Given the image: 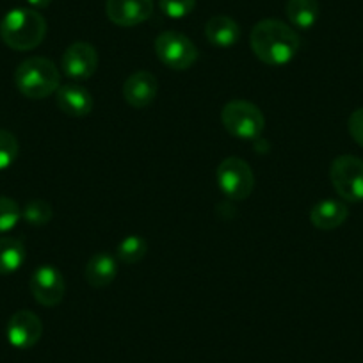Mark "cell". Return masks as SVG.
<instances>
[{
    "instance_id": "2e32d148",
    "label": "cell",
    "mask_w": 363,
    "mask_h": 363,
    "mask_svg": "<svg viewBox=\"0 0 363 363\" xmlns=\"http://www.w3.org/2000/svg\"><path fill=\"white\" fill-rule=\"evenodd\" d=\"M205 36L214 47L228 48L239 41L240 27L233 18L225 15H218L211 18L205 26Z\"/></svg>"
},
{
    "instance_id": "ac0fdd59",
    "label": "cell",
    "mask_w": 363,
    "mask_h": 363,
    "mask_svg": "<svg viewBox=\"0 0 363 363\" xmlns=\"http://www.w3.org/2000/svg\"><path fill=\"white\" fill-rule=\"evenodd\" d=\"M319 2L317 0H289L287 16L298 29H312L319 20Z\"/></svg>"
},
{
    "instance_id": "e0dca14e",
    "label": "cell",
    "mask_w": 363,
    "mask_h": 363,
    "mask_svg": "<svg viewBox=\"0 0 363 363\" xmlns=\"http://www.w3.org/2000/svg\"><path fill=\"white\" fill-rule=\"evenodd\" d=\"M26 246L15 237H0V274H13L26 262Z\"/></svg>"
},
{
    "instance_id": "cb8c5ba5",
    "label": "cell",
    "mask_w": 363,
    "mask_h": 363,
    "mask_svg": "<svg viewBox=\"0 0 363 363\" xmlns=\"http://www.w3.org/2000/svg\"><path fill=\"white\" fill-rule=\"evenodd\" d=\"M347 130L351 134V138L354 139L356 145H359L363 148V107L352 111L347 121Z\"/></svg>"
},
{
    "instance_id": "7a4b0ae2",
    "label": "cell",
    "mask_w": 363,
    "mask_h": 363,
    "mask_svg": "<svg viewBox=\"0 0 363 363\" xmlns=\"http://www.w3.org/2000/svg\"><path fill=\"white\" fill-rule=\"evenodd\" d=\"M45 36H47V22L36 9H11L0 22V38L13 50H34L43 43Z\"/></svg>"
},
{
    "instance_id": "7402d4cb",
    "label": "cell",
    "mask_w": 363,
    "mask_h": 363,
    "mask_svg": "<svg viewBox=\"0 0 363 363\" xmlns=\"http://www.w3.org/2000/svg\"><path fill=\"white\" fill-rule=\"evenodd\" d=\"M20 152L18 139L9 130L0 128V171L8 169L13 166Z\"/></svg>"
},
{
    "instance_id": "7c38bea8",
    "label": "cell",
    "mask_w": 363,
    "mask_h": 363,
    "mask_svg": "<svg viewBox=\"0 0 363 363\" xmlns=\"http://www.w3.org/2000/svg\"><path fill=\"white\" fill-rule=\"evenodd\" d=\"M55 102L65 114L72 118H84L93 111L95 100L89 91L77 82H68L59 86L55 91Z\"/></svg>"
},
{
    "instance_id": "ba28073f",
    "label": "cell",
    "mask_w": 363,
    "mask_h": 363,
    "mask_svg": "<svg viewBox=\"0 0 363 363\" xmlns=\"http://www.w3.org/2000/svg\"><path fill=\"white\" fill-rule=\"evenodd\" d=\"M30 292L40 305H59L66 292V284L61 271L54 265H40L30 277Z\"/></svg>"
},
{
    "instance_id": "d6986e66",
    "label": "cell",
    "mask_w": 363,
    "mask_h": 363,
    "mask_svg": "<svg viewBox=\"0 0 363 363\" xmlns=\"http://www.w3.org/2000/svg\"><path fill=\"white\" fill-rule=\"evenodd\" d=\"M148 253V242L145 240V237L141 235H128L118 244L116 257L118 260L123 262L127 265L138 264L139 260L146 257Z\"/></svg>"
},
{
    "instance_id": "4fadbf2b",
    "label": "cell",
    "mask_w": 363,
    "mask_h": 363,
    "mask_svg": "<svg viewBox=\"0 0 363 363\" xmlns=\"http://www.w3.org/2000/svg\"><path fill=\"white\" fill-rule=\"evenodd\" d=\"M157 96V77L152 72H135L125 80L123 99L134 109H145Z\"/></svg>"
},
{
    "instance_id": "52a82bcc",
    "label": "cell",
    "mask_w": 363,
    "mask_h": 363,
    "mask_svg": "<svg viewBox=\"0 0 363 363\" xmlns=\"http://www.w3.org/2000/svg\"><path fill=\"white\" fill-rule=\"evenodd\" d=\"M155 52L162 65L177 72L189 69L198 59L196 45L186 34L177 30H166L159 34L155 40Z\"/></svg>"
},
{
    "instance_id": "8992f818",
    "label": "cell",
    "mask_w": 363,
    "mask_h": 363,
    "mask_svg": "<svg viewBox=\"0 0 363 363\" xmlns=\"http://www.w3.org/2000/svg\"><path fill=\"white\" fill-rule=\"evenodd\" d=\"M218 186L230 200H246L255 189L253 169L244 159L228 157L218 167Z\"/></svg>"
},
{
    "instance_id": "d4e9b609",
    "label": "cell",
    "mask_w": 363,
    "mask_h": 363,
    "mask_svg": "<svg viewBox=\"0 0 363 363\" xmlns=\"http://www.w3.org/2000/svg\"><path fill=\"white\" fill-rule=\"evenodd\" d=\"M34 9H45L52 4V0H27Z\"/></svg>"
},
{
    "instance_id": "603a6c76",
    "label": "cell",
    "mask_w": 363,
    "mask_h": 363,
    "mask_svg": "<svg viewBox=\"0 0 363 363\" xmlns=\"http://www.w3.org/2000/svg\"><path fill=\"white\" fill-rule=\"evenodd\" d=\"M159 6L166 16L173 20L186 18L196 8V0H159Z\"/></svg>"
},
{
    "instance_id": "3957f363",
    "label": "cell",
    "mask_w": 363,
    "mask_h": 363,
    "mask_svg": "<svg viewBox=\"0 0 363 363\" xmlns=\"http://www.w3.org/2000/svg\"><path fill=\"white\" fill-rule=\"evenodd\" d=\"M15 82L23 96L43 100L54 95L61 86V73L47 57H29L18 65Z\"/></svg>"
},
{
    "instance_id": "44dd1931",
    "label": "cell",
    "mask_w": 363,
    "mask_h": 363,
    "mask_svg": "<svg viewBox=\"0 0 363 363\" xmlns=\"http://www.w3.org/2000/svg\"><path fill=\"white\" fill-rule=\"evenodd\" d=\"M22 219V208L15 200L8 196H0V233H6L15 228Z\"/></svg>"
},
{
    "instance_id": "9a60e30c",
    "label": "cell",
    "mask_w": 363,
    "mask_h": 363,
    "mask_svg": "<svg viewBox=\"0 0 363 363\" xmlns=\"http://www.w3.org/2000/svg\"><path fill=\"white\" fill-rule=\"evenodd\" d=\"M349 218V208L338 200H323L310 211V221L319 230H335Z\"/></svg>"
},
{
    "instance_id": "8fae6325",
    "label": "cell",
    "mask_w": 363,
    "mask_h": 363,
    "mask_svg": "<svg viewBox=\"0 0 363 363\" xmlns=\"http://www.w3.org/2000/svg\"><path fill=\"white\" fill-rule=\"evenodd\" d=\"M106 15L114 26L135 27L153 15V0H107Z\"/></svg>"
},
{
    "instance_id": "30bf717a",
    "label": "cell",
    "mask_w": 363,
    "mask_h": 363,
    "mask_svg": "<svg viewBox=\"0 0 363 363\" xmlns=\"http://www.w3.org/2000/svg\"><path fill=\"white\" fill-rule=\"evenodd\" d=\"M99 68V54L95 47L86 41H77L66 48L62 55V72L73 80L89 79Z\"/></svg>"
},
{
    "instance_id": "5b68a950",
    "label": "cell",
    "mask_w": 363,
    "mask_h": 363,
    "mask_svg": "<svg viewBox=\"0 0 363 363\" xmlns=\"http://www.w3.org/2000/svg\"><path fill=\"white\" fill-rule=\"evenodd\" d=\"M331 186L345 201H363V160L354 155H340L331 162Z\"/></svg>"
},
{
    "instance_id": "5bb4252c",
    "label": "cell",
    "mask_w": 363,
    "mask_h": 363,
    "mask_svg": "<svg viewBox=\"0 0 363 363\" xmlns=\"http://www.w3.org/2000/svg\"><path fill=\"white\" fill-rule=\"evenodd\" d=\"M118 274V262L107 251H100V253L93 255L87 262L86 269H84V277L86 281L95 289H104L114 281Z\"/></svg>"
},
{
    "instance_id": "6da1fadb",
    "label": "cell",
    "mask_w": 363,
    "mask_h": 363,
    "mask_svg": "<svg viewBox=\"0 0 363 363\" xmlns=\"http://www.w3.org/2000/svg\"><path fill=\"white\" fill-rule=\"evenodd\" d=\"M250 45L262 62L269 66H284L298 54L299 36L287 23L267 18L253 27Z\"/></svg>"
},
{
    "instance_id": "277c9868",
    "label": "cell",
    "mask_w": 363,
    "mask_h": 363,
    "mask_svg": "<svg viewBox=\"0 0 363 363\" xmlns=\"http://www.w3.org/2000/svg\"><path fill=\"white\" fill-rule=\"evenodd\" d=\"M221 123L230 135L244 141H255L265 128V118L255 104L232 100L221 111Z\"/></svg>"
},
{
    "instance_id": "ffe728a7",
    "label": "cell",
    "mask_w": 363,
    "mask_h": 363,
    "mask_svg": "<svg viewBox=\"0 0 363 363\" xmlns=\"http://www.w3.org/2000/svg\"><path fill=\"white\" fill-rule=\"evenodd\" d=\"M22 218L33 226H45L54 218V208L45 200H30L26 207L22 208Z\"/></svg>"
},
{
    "instance_id": "9c48e42d",
    "label": "cell",
    "mask_w": 363,
    "mask_h": 363,
    "mask_svg": "<svg viewBox=\"0 0 363 363\" xmlns=\"http://www.w3.org/2000/svg\"><path fill=\"white\" fill-rule=\"evenodd\" d=\"M6 335L13 347L30 349L40 342L41 335H43V323L30 310H18L9 319Z\"/></svg>"
}]
</instances>
